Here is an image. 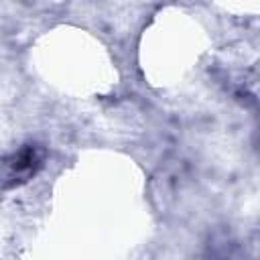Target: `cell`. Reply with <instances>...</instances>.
<instances>
[{
  "instance_id": "6da1fadb",
  "label": "cell",
  "mask_w": 260,
  "mask_h": 260,
  "mask_svg": "<svg viewBox=\"0 0 260 260\" xmlns=\"http://www.w3.org/2000/svg\"><path fill=\"white\" fill-rule=\"evenodd\" d=\"M43 165V156L35 146H26L18 152H14L6 160V173L4 179H10V185H16L20 181H26L30 175L37 173V169Z\"/></svg>"
}]
</instances>
